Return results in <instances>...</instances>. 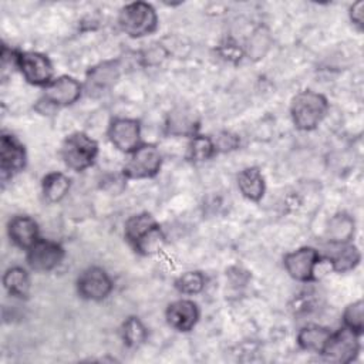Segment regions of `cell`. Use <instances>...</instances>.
<instances>
[{
  "instance_id": "cell-3",
  "label": "cell",
  "mask_w": 364,
  "mask_h": 364,
  "mask_svg": "<svg viewBox=\"0 0 364 364\" xmlns=\"http://www.w3.org/2000/svg\"><path fill=\"white\" fill-rule=\"evenodd\" d=\"M117 23L119 30L131 38H142L158 30V13L151 3L132 1L118 11Z\"/></svg>"
},
{
  "instance_id": "cell-13",
  "label": "cell",
  "mask_w": 364,
  "mask_h": 364,
  "mask_svg": "<svg viewBox=\"0 0 364 364\" xmlns=\"http://www.w3.org/2000/svg\"><path fill=\"white\" fill-rule=\"evenodd\" d=\"M27 165L26 146L17 136L10 132H3L0 136V173L1 179H11L20 173Z\"/></svg>"
},
{
  "instance_id": "cell-7",
  "label": "cell",
  "mask_w": 364,
  "mask_h": 364,
  "mask_svg": "<svg viewBox=\"0 0 364 364\" xmlns=\"http://www.w3.org/2000/svg\"><path fill=\"white\" fill-rule=\"evenodd\" d=\"M84 92V84L73 75H58L43 88L38 104L51 109L75 104Z\"/></svg>"
},
{
  "instance_id": "cell-5",
  "label": "cell",
  "mask_w": 364,
  "mask_h": 364,
  "mask_svg": "<svg viewBox=\"0 0 364 364\" xmlns=\"http://www.w3.org/2000/svg\"><path fill=\"white\" fill-rule=\"evenodd\" d=\"M162 168V154L154 144H141L132 151L122 166L121 173L129 179H149L159 173Z\"/></svg>"
},
{
  "instance_id": "cell-6",
  "label": "cell",
  "mask_w": 364,
  "mask_h": 364,
  "mask_svg": "<svg viewBox=\"0 0 364 364\" xmlns=\"http://www.w3.org/2000/svg\"><path fill=\"white\" fill-rule=\"evenodd\" d=\"M16 70L24 81L34 87L44 88L54 80V67L48 55L40 51H20L16 55Z\"/></svg>"
},
{
  "instance_id": "cell-18",
  "label": "cell",
  "mask_w": 364,
  "mask_h": 364,
  "mask_svg": "<svg viewBox=\"0 0 364 364\" xmlns=\"http://www.w3.org/2000/svg\"><path fill=\"white\" fill-rule=\"evenodd\" d=\"M237 189L250 202H260L266 192V181L259 166H247L236 176Z\"/></svg>"
},
{
  "instance_id": "cell-14",
  "label": "cell",
  "mask_w": 364,
  "mask_h": 364,
  "mask_svg": "<svg viewBox=\"0 0 364 364\" xmlns=\"http://www.w3.org/2000/svg\"><path fill=\"white\" fill-rule=\"evenodd\" d=\"M121 68L119 60H107L92 65L85 74L84 91L94 97L108 92L118 82Z\"/></svg>"
},
{
  "instance_id": "cell-30",
  "label": "cell",
  "mask_w": 364,
  "mask_h": 364,
  "mask_svg": "<svg viewBox=\"0 0 364 364\" xmlns=\"http://www.w3.org/2000/svg\"><path fill=\"white\" fill-rule=\"evenodd\" d=\"M348 17L351 24L357 27L360 31L364 28V1L363 0H358L350 6Z\"/></svg>"
},
{
  "instance_id": "cell-26",
  "label": "cell",
  "mask_w": 364,
  "mask_h": 364,
  "mask_svg": "<svg viewBox=\"0 0 364 364\" xmlns=\"http://www.w3.org/2000/svg\"><path fill=\"white\" fill-rule=\"evenodd\" d=\"M206 286V277L199 270H188L179 274L175 280V289L183 296H196L203 291Z\"/></svg>"
},
{
  "instance_id": "cell-28",
  "label": "cell",
  "mask_w": 364,
  "mask_h": 364,
  "mask_svg": "<svg viewBox=\"0 0 364 364\" xmlns=\"http://www.w3.org/2000/svg\"><path fill=\"white\" fill-rule=\"evenodd\" d=\"M212 141H213L216 154H219V152H222V154L232 152V151L237 149L239 145H240L239 136L236 134L230 132V131L218 132L215 136H212Z\"/></svg>"
},
{
  "instance_id": "cell-25",
  "label": "cell",
  "mask_w": 364,
  "mask_h": 364,
  "mask_svg": "<svg viewBox=\"0 0 364 364\" xmlns=\"http://www.w3.org/2000/svg\"><path fill=\"white\" fill-rule=\"evenodd\" d=\"M119 333L124 344L129 348L141 347L148 338V330L141 318L136 316L127 317L121 326Z\"/></svg>"
},
{
  "instance_id": "cell-22",
  "label": "cell",
  "mask_w": 364,
  "mask_h": 364,
  "mask_svg": "<svg viewBox=\"0 0 364 364\" xmlns=\"http://www.w3.org/2000/svg\"><path fill=\"white\" fill-rule=\"evenodd\" d=\"M71 179L63 172H48L41 179V193L48 203L61 202L70 192Z\"/></svg>"
},
{
  "instance_id": "cell-11",
  "label": "cell",
  "mask_w": 364,
  "mask_h": 364,
  "mask_svg": "<svg viewBox=\"0 0 364 364\" xmlns=\"http://www.w3.org/2000/svg\"><path fill=\"white\" fill-rule=\"evenodd\" d=\"M360 337L361 336L343 326L338 330L331 331L321 355L333 363H353L360 353Z\"/></svg>"
},
{
  "instance_id": "cell-19",
  "label": "cell",
  "mask_w": 364,
  "mask_h": 364,
  "mask_svg": "<svg viewBox=\"0 0 364 364\" xmlns=\"http://www.w3.org/2000/svg\"><path fill=\"white\" fill-rule=\"evenodd\" d=\"M331 328L317 324L301 327L296 336L297 346L304 351L321 354L331 336Z\"/></svg>"
},
{
  "instance_id": "cell-12",
  "label": "cell",
  "mask_w": 364,
  "mask_h": 364,
  "mask_svg": "<svg viewBox=\"0 0 364 364\" xmlns=\"http://www.w3.org/2000/svg\"><path fill=\"white\" fill-rule=\"evenodd\" d=\"M107 136L117 151L129 155L142 144L141 122L128 117L114 118L108 125Z\"/></svg>"
},
{
  "instance_id": "cell-17",
  "label": "cell",
  "mask_w": 364,
  "mask_h": 364,
  "mask_svg": "<svg viewBox=\"0 0 364 364\" xmlns=\"http://www.w3.org/2000/svg\"><path fill=\"white\" fill-rule=\"evenodd\" d=\"M199 115L188 107H178L172 109L165 121V129L172 136H193L199 134Z\"/></svg>"
},
{
  "instance_id": "cell-10",
  "label": "cell",
  "mask_w": 364,
  "mask_h": 364,
  "mask_svg": "<svg viewBox=\"0 0 364 364\" xmlns=\"http://www.w3.org/2000/svg\"><path fill=\"white\" fill-rule=\"evenodd\" d=\"M65 257L64 247L50 239L40 237L28 250H26V262L30 270L37 273H48L57 269Z\"/></svg>"
},
{
  "instance_id": "cell-1",
  "label": "cell",
  "mask_w": 364,
  "mask_h": 364,
  "mask_svg": "<svg viewBox=\"0 0 364 364\" xmlns=\"http://www.w3.org/2000/svg\"><path fill=\"white\" fill-rule=\"evenodd\" d=\"M124 236L134 252L141 256L158 253L165 243L159 222L148 212L129 216L124 225Z\"/></svg>"
},
{
  "instance_id": "cell-20",
  "label": "cell",
  "mask_w": 364,
  "mask_h": 364,
  "mask_svg": "<svg viewBox=\"0 0 364 364\" xmlns=\"http://www.w3.org/2000/svg\"><path fill=\"white\" fill-rule=\"evenodd\" d=\"M3 287L9 296L16 299H27L31 290V279L23 266H11L3 273Z\"/></svg>"
},
{
  "instance_id": "cell-4",
  "label": "cell",
  "mask_w": 364,
  "mask_h": 364,
  "mask_svg": "<svg viewBox=\"0 0 364 364\" xmlns=\"http://www.w3.org/2000/svg\"><path fill=\"white\" fill-rule=\"evenodd\" d=\"M98 152V142L82 131L67 135L60 148V156L64 165L74 172H82L91 168L95 164Z\"/></svg>"
},
{
  "instance_id": "cell-15",
  "label": "cell",
  "mask_w": 364,
  "mask_h": 364,
  "mask_svg": "<svg viewBox=\"0 0 364 364\" xmlns=\"http://www.w3.org/2000/svg\"><path fill=\"white\" fill-rule=\"evenodd\" d=\"M200 317L199 306L192 299H178L171 301L165 310V320L171 328L179 333H189L195 328Z\"/></svg>"
},
{
  "instance_id": "cell-29",
  "label": "cell",
  "mask_w": 364,
  "mask_h": 364,
  "mask_svg": "<svg viewBox=\"0 0 364 364\" xmlns=\"http://www.w3.org/2000/svg\"><path fill=\"white\" fill-rule=\"evenodd\" d=\"M267 40V36L262 31V28L260 30H257V31H255V34L252 36V38H250V41H249V55L250 57H253V58H263V55H264V53L262 51V48H260V46L259 44H266L264 41ZM267 46V44H266Z\"/></svg>"
},
{
  "instance_id": "cell-21",
  "label": "cell",
  "mask_w": 364,
  "mask_h": 364,
  "mask_svg": "<svg viewBox=\"0 0 364 364\" xmlns=\"http://www.w3.org/2000/svg\"><path fill=\"white\" fill-rule=\"evenodd\" d=\"M354 233H355V222L348 213H344V212H340L331 216L326 228V236L331 245L350 243L354 237Z\"/></svg>"
},
{
  "instance_id": "cell-16",
  "label": "cell",
  "mask_w": 364,
  "mask_h": 364,
  "mask_svg": "<svg viewBox=\"0 0 364 364\" xmlns=\"http://www.w3.org/2000/svg\"><path fill=\"white\" fill-rule=\"evenodd\" d=\"M7 236L14 246L28 250L40 239L38 223L28 215H16L7 222Z\"/></svg>"
},
{
  "instance_id": "cell-2",
  "label": "cell",
  "mask_w": 364,
  "mask_h": 364,
  "mask_svg": "<svg viewBox=\"0 0 364 364\" xmlns=\"http://www.w3.org/2000/svg\"><path fill=\"white\" fill-rule=\"evenodd\" d=\"M328 100L313 90L297 92L290 101V118L296 129L314 131L328 112Z\"/></svg>"
},
{
  "instance_id": "cell-23",
  "label": "cell",
  "mask_w": 364,
  "mask_h": 364,
  "mask_svg": "<svg viewBox=\"0 0 364 364\" xmlns=\"http://www.w3.org/2000/svg\"><path fill=\"white\" fill-rule=\"evenodd\" d=\"M333 246H336V250L327 257L333 272L347 273L354 270L360 264L361 253L355 245L350 242L346 245H333Z\"/></svg>"
},
{
  "instance_id": "cell-9",
  "label": "cell",
  "mask_w": 364,
  "mask_h": 364,
  "mask_svg": "<svg viewBox=\"0 0 364 364\" xmlns=\"http://www.w3.org/2000/svg\"><path fill=\"white\" fill-rule=\"evenodd\" d=\"M321 259L323 257L317 249L301 246L283 257V266L293 280L310 283L316 280V267L321 263Z\"/></svg>"
},
{
  "instance_id": "cell-24",
  "label": "cell",
  "mask_w": 364,
  "mask_h": 364,
  "mask_svg": "<svg viewBox=\"0 0 364 364\" xmlns=\"http://www.w3.org/2000/svg\"><path fill=\"white\" fill-rule=\"evenodd\" d=\"M216 155V149L212 141V136L196 134L189 138V142L186 145L185 159L192 164H199L210 159Z\"/></svg>"
},
{
  "instance_id": "cell-8",
  "label": "cell",
  "mask_w": 364,
  "mask_h": 364,
  "mask_svg": "<svg viewBox=\"0 0 364 364\" xmlns=\"http://www.w3.org/2000/svg\"><path fill=\"white\" fill-rule=\"evenodd\" d=\"M77 293L88 301H102L114 290V282L105 269L90 266L84 269L75 282Z\"/></svg>"
},
{
  "instance_id": "cell-27",
  "label": "cell",
  "mask_w": 364,
  "mask_h": 364,
  "mask_svg": "<svg viewBox=\"0 0 364 364\" xmlns=\"http://www.w3.org/2000/svg\"><path fill=\"white\" fill-rule=\"evenodd\" d=\"M343 326L354 331L358 336L364 333V303L363 300H355L346 306L343 311Z\"/></svg>"
}]
</instances>
